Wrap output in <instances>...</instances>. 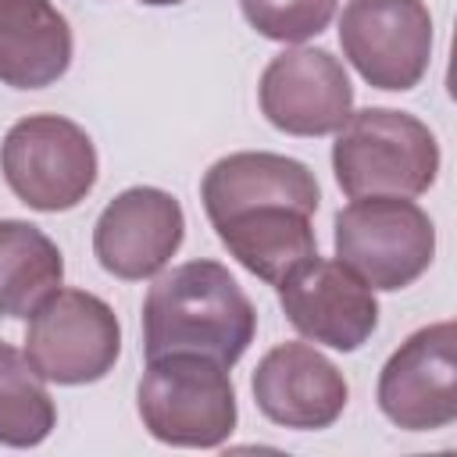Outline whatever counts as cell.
I'll list each match as a JSON object with an SVG mask.
<instances>
[{
	"mask_svg": "<svg viewBox=\"0 0 457 457\" xmlns=\"http://www.w3.org/2000/svg\"><path fill=\"white\" fill-rule=\"evenodd\" d=\"M200 200L207 221H218L232 211L257 204H289L296 211L314 214L321 204V189L314 171L286 154L271 150H239L218 157L200 182Z\"/></svg>",
	"mask_w": 457,
	"mask_h": 457,
	"instance_id": "cell-13",
	"label": "cell"
},
{
	"mask_svg": "<svg viewBox=\"0 0 457 457\" xmlns=\"http://www.w3.org/2000/svg\"><path fill=\"white\" fill-rule=\"evenodd\" d=\"M257 411L296 432H318L339 421L350 400L343 371L311 343H278L271 346L250 378Z\"/></svg>",
	"mask_w": 457,
	"mask_h": 457,
	"instance_id": "cell-12",
	"label": "cell"
},
{
	"mask_svg": "<svg viewBox=\"0 0 457 457\" xmlns=\"http://www.w3.org/2000/svg\"><path fill=\"white\" fill-rule=\"evenodd\" d=\"M57 425V407L29 357L0 343V443L4 446H39Z\"/></svg>",
	"mask_w": 457,
	"mask_h": 457,
	"instance_id": "cell-17",
	"label": "cell"
},
{
	"mask_svg": "<svg viewBox=\"0 0 457 457\" xmlns=\"http://www.w3.org/2000/svg\"><path fill=\"white\" fill-rule=\"evenodd\" d=\"M221 246L261 282L282 286L311 257H318V236L307 211L289 204H257L211 221Z\"/></svg>",
	"mask_w": 457,
	"mask_h": 457,
	"instance_id": "cell-14",
	"label": "cell"
},
{
	"mask_svg": "<svg viewBox=\"0 0 457 457\" xmlns=\"http://www.w3.org/2000/svg\"><path fill=\"white\" fill-rule=\"evenodd\" d=\"M339 46L368 86L407 93L432 64V14L425 0H346Z\"/></svg>",
	"mask_w": 457,
	"mask_h": 457,
	"instance_id": "cell-7",
	"label": "cell"
},
{
	"mask_svg": "<svg viewBox=\"0 0 457 457\" xmlns=\"http://www.w3.org/2000/svg\"><path fill=\"white\" fill-rule=\"evenodd\" d=\"M336 261L368 289L396 293L436 257V225L411 196H361L336 214Z\"/></svg>",
	"mask_w": 457,
	"mask_h": 457,
	"instance_id": "cell-4",
	"label": "cell"
},
{
	"mask_svg": "<svg viewBox=\"0 0 457 457\" xmlns=\"http://www.w3.org/2000/svg\"><path fill=\"white\" fill-rule=\"evenodd\" d=\"M286 321L311 343L353 353L378 328V300L346 264L311 257L278 286Z\"/></svg>",
	"mask_w": 457,
	"mask_h": 457,
	"instance_id": "cell-11",
	"label": "cell"
},
{
	"mask_svg": "<svg viewBox=\"0 0 457 457\" xmlns=\"http://www.w3.org/2000/svg\"><path fill=\"white\" fill-rule=\"evenodd\" d=\"M64 278V257L57 243L18 218L0 221V314L32 318Z\"/></svg>",
	"mask_w": 457,
	"mask_h": 457,
	"instance_id": "cell-16",
	"label": "cell"
},
{
	"mask_svg": "<svg viewBox=\"0 0 457 457\" xmlns=\"http://www.w3.org/2000/svg\"><path fill=\"white\" fill-rule=\"evenodd\" d=\"M246 25L275 43H303L321 36L336 18V0H239Z\"/></svg>",
	"mask_w": 457,
	"mask_h": 457,
	"instance_id": "cell-18",
	"label": "cell"
},
{
	"mask_svg": "<svg viewBox=\"0 0 457 457\" xmlns=\"http://www.w3.org/2000/svg\"><path fill=\"white\" fill-rule=\"evenodd\" d=\"M182 236V204L157 186H132L100 211L93 225V253L107 275L143 282L168 268Z\"/></svg>",
	"mask_w": 457,
	"mask_h": 457,
	"instance_id": "cell-10",
	"label": "cell"
},
{
	"mask_svg": "<svg viewBox=\"0 0 457 457\" xmlns=\"http://www.w3.org/2000/svg\"><path fill=\"white\" fill-rule=\"evenodd\" d=\"M139 4H146V7H175L182 0H139Z\"/></svg>",
	"mask_w": 457,
	"mask_h": 457,
	"instance_id": "cell-19",
	"label": "cell"
},
{
	"mask_svg": "<svg viewBox=\"0 0 457 457\" xmlns=\"http://www.w3.org/2000/svg\"><path fill=\"white\" fill-rule=\"evenodd\" d=\"M143 428L168 446L214 450L236 432V389L228 368L200 353L150 357L136 386Z\"/></svg>",
	"mask_w": 457,
	"mask_h": 457,
	"instance_id": "cell-3",
	"label": "cell"
},
{
	"mask_svg": "<svg viewBox=\"0 0 457 457\" xmlns=\"http://www.w3.org/2000/svg\"><path fill=\"white\" fill-rule=\"evenodd\" d=\"M257 332V311L221 261H186L164 271L143 296V350L200 353L232 368Z\"/></svg>",
	"mask_w": 457,
	"mask_h": 457,
	"instance_id": "cell-1",
	"label": "cell"
},
{
	"mask_svg": "<svg viewBox=\"0 0 457 457\" xmlns=\"http://www.w3.org/2000/svg\"><path fill=\"white\" fill-rule=\"evenodd\" d=\"M29 364L43 382L89 386L114 371L121 353V325L107 300L86 289H57L25 332Z\"/></svg>",
	"mask_w": 457,
	"mask_h": 457,
	"instance_id": "cell-6",
	"label": "cell"
},
{
	"mask_svg": "<svg viewBox=\"0 0 457 457\" xmlns=\"http://www.w3.org/2000/svg\"><path fill=\"white\" fill-rule=\"evenodd\" d=\"M75 39L68 18L50 0L0 4V82L11 89H46L71 68Z\"/></svg>",
	"mask_w": 457,
	"mask_h": 457,
	"instance_id": "cell-15",
	"label": "cell"
},
{
	"mask_svg": "<svg viewBox=\"0 0 457 457\" xmlns=\"http://www.w3.org/2000/svg\"><path fill=\"white\" fill-rule=\"evenodd\" d=\"M0 4H7V0H0Z\"/></svg>",
	"mask_w": 457,
	"mask_h": 457,
	"instance_id": "cell-20",
	"label": "cell"
},
{
	"mask_svg": "<svg viewBox=\"0 0 457 457\" xmlns=\"http://www.w3.org/2000/svg\"><path fill=\"white\" fill-rule=\"evenodd\" d=\"M457 325L436 321L411 332L378 371V411L407 432H436L457 421Z\"/></svg>",
	"mask_w": 457,
	"mask_h": 457,
	"instance_id": "cell-8",
	"label": "cell"
},
{
	"mask_svg": "<svg viewBox=\"0 0 457 457\" xmlns=\"http://www.w3.org/2000/svg\"><path fill=\"white\" fill-rule=\"evenodd\" d=\"M0 171L11 193L43 214L79 207L96 186V146L82 125L61 114L18 118L0 143Z\"/></svg>",
	"mask_w": 457,
	"mask_h": 457,
	"instance_id": "cell-5",
	"label": "cell"
},
{
	"mask_svg": "<svg viewBox=\"0 0 457 457\" xmlns=\"http://www.w3.org/2000/svg\"><path fill=\"white\" fill-rule=\"evenodd\" d=\"M261 114L286 136H332L353 111V86L339 57L321 46H289L257 82Z\"/></svg>",
	"mask_w": 457,
	"mask_h": 457,
	"instance_id": "cell-9",
	"label": "cell"
},
{
	"mask_svg": "<svg viewBox=\"0 0 457 457\" xmlns=\"http://www.w3.org/2000/svg\"><path fill=\"white\" fill-rule=\"evenodd\" d=\"M332 171L350 200L421 196L439 175V143L432 129L407 111H350V118L336 129Z\"/></svg>",
	"mask_w": 457,
	"mask_h": 457,
	"instance_id": "cell-2",
	"label": "cell"
}]
</instances>
